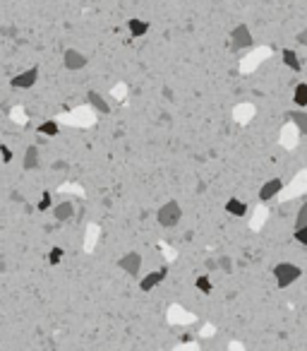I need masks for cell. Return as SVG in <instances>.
Segmentation results:
<instances>
[{"instance_id":"3","label":"cell","mask_w":307,"mask_h":351,"mask_svg":"<svg viewBox=\"0 0 307 351\" xmlns=\"http://www.w3.org/2000/svg\"><path fill=\"white\" fill-rule=\"evenodd\" d=\"M118 267L125 274H130V277H139V272H142V255L139 253H127V255H122L118 260Z\"/></svg>"},{"instance_id":"4","label":"cell","mask_w":307,"mask_h":351,"mask_svg":"<svg viewBox=\"0 0 307 351\" xmlns=\"http://www.w3.org/2000/svg\"><path fill=\"white\" fill-rule=\"evenodd\" d=\"M230 43H233V48H250L252 46V34H250V29L245 27V24H238V27L230 31Z\"/></svg>"},{"instance_id":"24","label":"cell","mask_w":307,"mask_h":351,"mask_svg":"<svg viewBox=\"0 0 307 351\" xmlns=\"http://www.w3.org/2000/svg\"><path fill=\"white\" fill-rule=\"evenodd\" d=\"M0 154H2V162H5V164L12 162V152H10L7 145H0Z\"/></svg>"},{"instance_id":"2","label":"cell","mask_w":307,"mask_h":351,"mask_svg":"<svg viewBox=\"0 0 307 351\" xmlns=\"http://www.w3.org/2000/svg\"><path fill=\"white\" fill-rule=\"evenodd\" d=\"M180 219H183V209H180V204L175 202V200H168L166 204H161L159 212H156V221H159L163 229H173V226H178Z\"/></svg>"},{"instance_id":"16","label":"cell","mask_w":307,"mask_h":351,"mask_svg":"<svg viewBox=\"0 0 307 351\" xmlns=\"http://www.w3.org/2000/svg\"><path fill=\"white\" fill-rule=\"evenodd\" d=\"M283 63H286L291 70H295V72H300V70H303V65H300V58H298V53H295V51H283Z\"/></svg>"},{"instance_id":"11","label":"cell","mask_w":307,"mask_h":351,"mask_svg":"<svg viewBox=\"0 0 307 351\" xmlns=\"http://www.w3.org/2000/svg\"><path fill=\"white\" fill-rule=\"evenodd\" d=\"M87 101H89V106L96 108L99 113H103V116H106V113H110V106H108L106 99L99 94V92H89V94H87Z\"/></svg>"},{"instance_id":"9","label":"cell","mask_w":307,"mask_h":351,"mask_svg":"<svg viewBox=\"0 0 307 351\" xmlns=\"http://www.w3.org/2000/svg\"><path fill=\"white\" fill-rule=\"evenodd\" d=\"M22 169L24 171H34L39 169V147L36 145H29L27 152H24V162H22Z\"/></svg>"},{"instance_id":"18","label":"cell","mask_w":307,"mask_h":351,"mask_svg":"<svg viewBox=\"0 0 307 351\" xmlns=\"http://www.w3.org/2000/svg\"><path fill=\"white\" fill-rule=\"evenodd\" d=\"M195 289H197V291H202V294H211V277H206V274L197 277Z\"/></svg>"},{"instance_id":"6","label":"cell","mask_w":307,"mask_h":351,"mask_svg":"<svg viewBox=\"0 0 307 351\" xmlns=\"http://www.w3.org/2000/svg\"><path fill=\"white\" fill-rule=\"evenodd\" d=\"M281 190H283V180H281V178H271V180H267V183L259 188V200H262V202H269V200H274V197L279 195Z\"/></svg>"},{"instance_id":"25","label":"cell","mask_w":307,"mask_h":351,"mask_svg":"<svg viewBox=\"0 0 307 351\" xmlns=\"http://www.w3.org/2000/svg\"><path fill=\"white\" fill-rule=\"evenodd\" d=\"M5 267H7V262H5V257L0 255V272H5Z\"/></svg>"},{"instance_id":"17","label":"cell","mask_w":307,"mask_h":351,"mask_svg":"<svg viewBox=\"0 0 307 351\" xmlns=\"http://www.w3.org/2000/svg\"><path fill=\"white\" fill-rule=\"evenodd\" d=\"M293 99H295V104H298V108H305L307 106V84H305V82H300V84L295 87Z\"/></svg>"},{"instance_id":"8","label":"cell","mask_w":307,"mask_h":351,"mask_svg":"<svg viewBox=\"0 0 307 351\" xmlns=\"http://www.w3.org/2000/svg\"><path fill=\"white\" fill-rule=\"evenodd\" d=\"M63 65L67 70H82L87 65V55L80 53V51H75V48H67L65 55H63Z\"/></svg>"},{"instance_id":"12","label":"cell","mask_w":307,"mask_h":351,"mask_svg":"<svg viewBox=\"0 0 307 351\" xmlns=\"http://www.w3.org/2000/svg\"><path fill=\"white\" fill-rule=\"evenodd\" d=\"M288 118L295 123V128H298L300 133H307V113H305V108L291 111V113H288Z\"/></svg>"},{"instance_id":"23","label":"cell","mask_w":307,"mask_h":351,"mask_svg":"<svg viewBox=\"0 0 307 351\" xmlns=\"http://www.w3.org/2000/svg\"><path fill=\"white\" fill-rule=\"evenodd\" d=\"M293 238L300 245H307V226H303V229H295L293 231Z\"/></svg>"},{"instance_id":"19","label":"cell","mask_w":307,"mask_h":351,"mask_svg":"<svg viewBox=\"0 0 307 351\" xmlns=\"http://www.w3.org/2000/svg\"><path fill=\"white\" fill-rule=\"evenodd\" d=\"M63 255H65V250H63V248H58V245L51 248V250H48V265H53V267H55V265L63 260Z\"/></svg>"},{"instance_id":"5","label":"cell","mask_w":307,"mask_h":351,"mask_svg":"<svg viewBox=\"0 0 307 351\" xmlns=\"http://www.w3.org/2000/svg\"><path fill=\"white\" fill-rule=\"evenodd\" d=\"M36 77H39V68H29L24 72H19L17 77H12V84L14 89H29V87H34L36 84Z\"/></svg>"},{"instance_id":"14","label":"cell","mask_w":307,"mask_h":351,"mask_svg":"<svg viewBox=\"0 0 307 351\" xmlns=\"http://www.w3.org/2000/svg\"><path fill=\"white\" fill-rule=\"evenodd\" d=\"M58 133H60V125H58V121H43V123H39V135L55 137Z\"/></svg>"},{"instance_id":"20","label":"cell","mask_w":307,"mask_h":351,"mask_svg":"<svg viewBox=\"0 0 307 351\" xmlns=\"http://www.w3.org/2000/svg\"><path fill=\"white\" fill-rule=\"evenodd\" d=\"M303 226H307V204H303L295 216V229H303Z\"/></svg>"},{"instance_id":"10","label":"cell","mask_w":307,"mask_h":351,"mask_svg":"<svg viewBox=\"0 0 307 351\" xmlns=\"http://www.w3.org/2000/svg\"><path fill=\"white\" fill-rule=\"evenodd\" d=\"M53 214H55V219H58V221H67V219H72V216H75V204L72 202H58L53 207Z\"/></svg>"},{"instance_id":"15","label":"cell","mask_w":307,"mask_h":351,"mask_svg":"<svg viewBox=\"0 0 307 351\" xmlns=\"http://www.w3.org/2000/svg\"><path fill=\"white\" fill-rule=\"evenodd\" d=\"M127 29L132 31V36H144V34L149 31V22H144V19H137V17H134V19H130V22H127Z\"/></svg>"},{"instance_id":"22","label":"cell","mask_w":307,"mask_h":351,"mask_svg":"<svg viewBox=\"0 0 307 351\" xmlns=\"http://www.w3.org/2000/svg\"><path fill=\"white\" fill-rule=\"evenodd\" d=\"M216 267H221V270L223 272H228V274H230V272H233V260H230V257H218V262H216Z\"/></svg>"},{"instance_id":"26","label":"cell","mask_w":307,"mask_h":351,"mask_svg":"<svg viewBox=\"0 0 307 351\" xmlns=\"http://www.w3.org/2000/svg\"><path fill=\"white\" fill-rule=\"evenodd\" d=\"M206 267H209V270H216V260H206Z\"/></svg>"},{"instance_id":"1","label":"cell","mask_w":307,"mask_h":351,"mask_svg":"<svg viewBox=\"0 0 307 351\" xmlns=\"http://www.w3.org/2000/svg\"><path fill=\"white\" fill-rule=\"evenodd\" d=\"M274 277H276V286L279 289H288L291 284H295L303 277V270L298 265H293V262H279L274 267Z\"/></svg>"},{"instance_id":"7","label":"cell","mask_w":307,"mask_h":351,"mask_svg":"<svg viewBox=\"0 0 307 351\" xmlns=\"http://www.w3.org/2000/svg\"><path fill=\"white\" fill-rule=\"evenodd\" d=\"M166 274H168V267H161V270H156V272H149L147 277L139 279V289H142V291H151L154 286H159V284L166 279Z\"/></svg>"},{"instance_id":"21","label":"cell","mask_w":307,"mask_h":351,"mask_svg":"<svg viewBox=\"0 0 307 351\" xmlns=\"http://www.w3.org/2000/svg\"><path fill=\"white\" fill-rule=\"evenodd\" d=\"M51 207H53V200H51V192L46 190L39 200V212H46V209H51Z\"/></svg>"},{"instance_id":"13","label":"cell","mask_w":307,"mask_h":351,"mask_svg":"<svg viewBox=\"0 0 307 351\" xmlns=\"http://www.w3.org/2000/svg\"><path fill=\"white\" fill-rule=\"evenodd\" d=\"M226 212L233 216H245L247 214V204L242 202V200H235V197H233V200L226 202Z\"/></svg>"}]
</instances>
